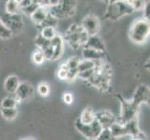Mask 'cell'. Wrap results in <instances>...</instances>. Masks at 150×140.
Instances as JSON below:
<instances>
[{"instance_id":"30bf717a","label":"cell","mask_w":150,"mask_h":140,"mask_svg":"<svg viewBox=\"0 0 150 140\" xmlns=\"http://www.w3.org/2000/svg\"><path fill=\"white\" fill-rule=\"evenodd\" d=\"M50 45L53 47L54 55L52 60H58L61 58L62 54L64 53V39L59 35H56L55 37L50 40Z\"/></svg>"},{"instance_id":"e575fe53","label":"cell","mask_w":150,"mask_h":140,"mask_svg":"<svg viewBox=\"0 0 150 140\" xmlns=\"http://www.w3.org/2000/svg\"><path fill=\"white\" fill-rule=\"evenodd\" d=\"M149 8H150V4L146 3V6L144 8V19H146V21H149Z\"/></svg>"},{"instance_id":"44dd1931","label":"cell","mask_w":150,"mask_h":140,"mask_svg":"<svg viewBox=\"0 0 150 140\" xmlns=\"http://www.w3.org/2000/svg\"><path fill=\"white\" fill-rule=\"evenodd\" d=\"M57 24H58V20L49 12L43 23L41 24L40 26L41 28L42 27H54L55 28V26H57Z\"/></svg>"},{"instance_id":"4dcf8cb0","label":"cell","mask_w":150,"mask_h":140,"mask_svg":"<svg viewBox=\"0 0 150 140\" xmlns=\"http://www.w3.org/2000/svg\"><path fill=\"white\" fill-rule=\"evenodd\" d=\"M42 53L45 56L46 60H52L53 59V55H54V50L53 47L50 45L47 49H45L44 50H42Z\"/></svg>"},{"instance_id":"d590c367","label":"cell","mask_w":150,"mask_h":140,"mask_svg":"<svg viewBox=\"0 0 150 140\" xmlns=\"http://www.w3.org/2000/svg\"><path fill=\"white\" fill-rule=\"evenodd\" d=\"M31 0H23V1H19V6H20V9H23L24 8L28 7L31 4Z\"/></svg>"},{"instance_id":"1f68e13d","label":"cell","mask_w":150,"mask_h":140,"mask_svg":"<svg viewBox=\"0 0 150 140\" xmlns=\"http://www.w3.org/2000/svg\"><path fill=\"white\" fill-rule=\"evenodd\" d=\"M67 74H68V69L64 64H63L60 66V69L58 71V77L60 80H66Z\"/></svg>"},{"instance_id":"5bb4252c","label":"cell","mask_w":150,"mask_h":140,"mask_svg":"<svg viewBox=\"0 0 150 140\" xmlns=\"http://www.w3.org/2000/svg\"><path fill=\"white\" fill-rule=\"evenodd\" d=\"M109 131H110V133H111V134L113 136L114 138H117V137H122V136H128L125 125L120 123L118 122H116L115 123L113 124V125L109 128Z\"/></svg>"},{"instance_id":"277c9868","label":"cell","mask_w":150,"mask_h":140,"mask_svg":"<svg viewBox=\"0 0 150 140\" xmlns=\"http://www.w3.org/2000/svg\"><path fill=\"white\" fill-rule=\"evenodd\" d=\"M121 109H120V123L124 124L132 120L136 119L138 107L132 101H125L121 99Z\"/></svg>"},{"instance_id":"5b68a950","label":"cell","mask_w":150,"mask_h":140,"mask_svg":"<svg viewBox=\"0 0 150 140\" xmlns=\"http://www.w3.org/2000/svg\"><path fill=\"white\" fill-rule=\"evenodd\" d=\"M80 26L89 35V37L96 36L100 30V21L95 15L90 14L82 20Z\"/></svg>"},{"instance_id":"7402d4cb","label":"cell","mask_w":150,"mask_h":140,"mask_svg":"<svg viewBox=\"0 0 150 140\" xmlns=\"http://www.w3.org/2000/svg\"><path fill=\"white\" fill-rule=\"evenodd\" d=\"M12 36L11 31H10L5 23L2 22L1 18H0V38L4 39H8Z\"/></svg>"},{"instance_id":"d4e9b609","label":"cell","mask_w":150,"mask_h":140,"mask_svg":"<svg viewBox=\"0 0 150 140\" xmlns=\"http://www.w3.org/2000/svg\"><path fill=\"white\" fill-rule=\"evenodd\" d=\"M38 7H39V5H38V1H32L28 7L24 8V9H21V10H23V12L25 13L26 15H28V16H31V15H32L35 11V10L38 9Z\"/></svg>"},{"instance_id":"e0dca14e","label":"cell","mask_w":150,"mask_h":140,"mask_svg":"<svg viewBox=\"0 0 150 140\" xmlns=\"http://www.w3.org/2000/svg\"><path fill=\"white\" fill-rule=\"evenodd\" d=\"M20 6H19V1L16 0H8L6 3V11L8 15H15L19 14L20 11Z\"/></svg>"},{"instance_id":"8992f818","label":"cell","mask_w":150,"mask_h":140,"mask_svg":"<svg viewBox=\"0 0 150 140\" xmlns=\"http://www.w3.org/2000/svg\"><path fill=\"white\" fill-rule=\"evenodd\" d=\"M95 120L101 124L103 129H109L117 122L113 114L107 110L95 113Z\"/></svg>"},{"instance_id":"ac0fdd59","label":"cell","mask_w":150,"mask_h":140,"mask_svg":"<svg viewBox=\"0 0 150 140\" xmlns=\"http://www.w3.org/2000/svg\"><path fill=\"white\" fill-rule=\"evenodd\" d=\"M18 102L15 96L5 97L1 102V108H16Z\"/></svg>"},{"instance_id":"f1b7e54d","label":"cell","mask_w":150,"mask_h":140,"mask_svg":"<svg viewBox=\"0 0 150 140\" xmlns=\"http://www.w3.org/2000/svg\"><path fill=\"white\" fill-rule=\"evenodd\" d=\"M95 70H96V67H95L94 69L81 72V73H79V75H77V77H80V79L84 80H89L91 77L93 76V74L95 73Z\"/></svg>"},{"instance_id":"4fadbf2b","label":"cell","mask_w":150,"mask_h":140,"mask_svg":"<svg viewBox=\"0 0 150 140\" xmlns=\"http://www.w3.org/2000/svg\"><path fill=\"white\" fill-rule=\"evenodd\" d=\"M49 13V10L48 9H44V8H41V7H38V9L35 10V11L31 15V19H32L33 22L40 26L41 24L43 23V22L45 21L46 17H47V15Z\"/></svg>"},{"instance_id":"7a4b0ae2","label":"cell","mask_w":150,"mask_h":140,"mask_svg":"<svg viewBox=\"0 0 150 140\" xmlns=\"http://www.w3.org/2000/svg\"><path fill=\"white\" fill-rule=\"evenodd\" d=\"M132 12L134 10L129 1H114L108 5L105 17L110 20H117Z\"/></svg>"},{"instance_id":"3957f363","label":"cell","mask_w":150,"mask_h":140,"mask_svg":"<svg viewBox=\"0 0 150 140\" xmlns=\"http://www.w3.org/2000/svg\"><path fill=\"white\" fill-rule=\"evenodd\" d=\"M75 127L82 136L86 137V139L91 140H96L103 130L101 124L96 120H94L91 124H84L77 119L75 122Z\"/></svg>"},{"instance_id":"f546056e","label":"cell","mask_w":150,"mask_h":140,"mask_svg":"<svg viewBox=\"0 0 150 140\" xmlns=\"http://www.w3.org/2000/svg\"><path fill=\"white\" fill-rule=\"evenodd\" d=\"M38 92L41 96H47L50 92V88H49L48 84L40 83L38 87Z\"/></svg>"},{"instance_id":"8d00e7d4","label":"cell","mask_w":150,"mask_h":140,"mask_svg":"<svg viewBox=\"0 0 150 140\" xmlns=\"http://www.w3.org/2000/svg\"><path fill=\"white\" fill-rule=\"evenodd\" d=\"M134 140H140V139H137V138H135V139H134Z\"/></svg>"},{"instance_id":"74e56055","label":"cell","mask_w":150,"mask_h":140,"mask_svg":"<svg viewBox=\"0 0 150 140\" xmlns=\"http://www.w3.org/2000/svg\"><path fill=\"white\" fill-rule=\"evenodd\" d=\"M86 140H91V139H86Z\"/></svg>"},{"instance_id":"d6a6232c","label":"cell","mask_w":150,"mask_h":140,"mask_svg":"<svg viewBox=\"0 0 150 140\" xmlns=\"http://www.w3.org/2000/svg\"><path fill=\"white\" fill-rule=\"evenodd\" d=\"M77 75H79V71H77V69H69L66 80H74L77 77Z\"/></svg>"},{"instance_id":"2e32d148","label":"cell","mask_w":150,"mask_h":140,"mask_svg":"<svg viewBox=\"0 0 150 140\" xmlns=\"http://www.w3.org/2000/svg\"><path fill=\"white\" fill-rule=\"evenodd\" d=\"M99 61H90V60H83V61H80L79 62V65L77 66V71L79 73H81V72H84L87 70H91V69H94L95 67L97 66V63Z\"/></svg>"},{"instance_id":"ba28073f","label":"cell","mask_w":150,"mask_h":140,"mask_svg":"<svg viewBox=\"0 0 150 140\" xmlns=\"http://www.w3.org/2000/svg\"><path fill=\"white\" fill-rule=\"evenodd\" d=\"M149 100V88L146 85H139L132 96V102L139 107L142 103Z\"/></svg>"},{"instance_id":"83f0119b","label":"cell","mask_w":150,"mask_h":140,"mask_svg":"<svg viewBox=\"0 0 150 140\" xmlns=\"http://www.w3.org/2000/svg\"><path fill=\"white\" fill-rule=\"evenodd\" d=\"M131 4L132 8L133 10H143L144 6H146V2L144 1H140V0H134V1H129Z\"/></svg>"},{"instance_id":"603a6c76","label":"cell","mask_w":150,"mask_h":140,"mask_svg":"<svg viewBox=\"0 0 150 140\" xmlns=\"http://www.w3.org/2000/svg\"><path fill=\"white\" fill-rule=\"evenodd\" d=\"M79 57H76V56H73L69 58L68 60L66 61V63H64V65H66L67 69H77V66L79 65Z\"/></svg>"},{"instance_id":"4316f807","label":"cell","mask_w":150,"mask_h":140,"mask_svg":"<svg viewBox=\"0 0 150 140\" xmlns=\"http://www.w3.org/2000/svg\"><path fill=\"white\" fill-rule=\"evenodd\" d=\"M96 140H116V138L113 137L109 129H103Z\"/></svg>"},{"instance_id":"7c38bea8","label":"cell","mask_w":150,"mask_h":140,"mask_svg":"<svg viewBox=\"0 0 150 140\" xmlns=\"http://www.w3.org/2000/svg\"><path fill=\"white\" fill-rule=\"evenodd\" d=\"M20 84V80L19 77L17 76H9L8 79L5 81V90L7 92H8L9 95H14L15 92H16L17 88Z\"/></svg>"},{"instance_id":"cb8c5ba5","label":"cell","mask_w":150,"mask_h":140,"mask_svg":"<svg viewBox=\"0 0 150 140\" xmlns=\"http://www.w3.org/2000/svg\"><path fill=\"white\" fill-rule=\"evenodd\" d=\"M35 44H37V46L38 47L40 50H44L50 45V41L43 38L40 35H38V38H35Z\"/></svg>"},{"instance_id":"836d02e7","label":"cell","mask_w":150,"mask_h":140,"mask_svg":"<svg viewBox=\"0 0 150 140\" xmlns=\"http://www.w3.org/2000/svg\"><path fill=\"white\" fill-rule=\"evenodd\" d=\"M64 101L67 105H70V104L73 103V95H71L70 92H66L64 95Z\"/></svg>"},{"instance_id":"ffe728a7","label":"cell","mask_w":150,"mask_h":140,"mask_svg":"<svg viewBox=\"0 0 150 140\" xmlns=\"http://www.w3.org/2000/svg\"><path fill=\"white\" fill-rule=\"evenodd\" d=\"M1 115L8 121H12L18 115L17 108H1Z\"/></svg>"},{"instance_id":"6da1fadb","label":"cell","mask_w":150,"mask_h":140,"mask_svg":"<svg viewBox=\"0 0 150 140\" xmlns=\"http://www.w3.org/2000/svg\"><path fill=\"white\" fill-rule=\"evenodd\" d=\"M150 33V24L149 21L146 19H138L134 21L132 27L129 32V37L132 42L136 44H141L146 41Z\"/></svg>"},{"instance_id":"484cf974","label":"cell","mask_w":150,"mask_h":140,"mask_svg":"<svg viewBox=\"0 0 150 140\" xmlns=\"http://www.w3.org/2000/svg\"><path fill=\"white\" fill-rule=\"evenodd\" d=\"M45 56L42 53V50H37V51H35L34 54H33V62L35 64H37V65H41V64H43L44 63V61H45Z\"/></svg>"},{"instance_id":"d6986e66","label":"cell","mask_w":150,"mask_h":140,"mask_svg":"<svg viewBox=\"0 0 150 140\" xmlns=\"http://www.w3.org/2000/svg\"><path fill=\"white\" fill-rule=\"evenodd\" d=\"M39 35L43 38L50 41L57 34H56V30H55L54 27H42V28H41Z\"/></svg>"},{"instance_id":"8fae6325","label":"cell","mask_w":150,"mask_h":140,"mask_svg":"<svg viewBox=\"0 0 150 140\" xmlns=\"http://www.w3.org/2000/svg\"><path fill=\"white\" fill-rule=\"evenodd\" d=\"M103 56H105V53H102V51H97L88 48H83L82 50V57L84 60H90L93 62L102 61Z\"/></svg>"},{"instance_id":"9c48e42d","label":"cell","mask_w":150,"mask_h":140,"mask_svg":"<svg viewBox=\"0 0 150 140\" xmlns=\"http://www.w3.org/2000/svg\"><path fill=\"white\" fill-rule=\"evenodd\" d=\"M83 48H88V49H91V50H94L97 51L105 53V43H103V39L96 35V36H91V37H89L88 41L83 46Z\"/></svg>"},{"instance_id":"9a60e30c","label":"cell","mask_w":150,"mask_h":140,"mask_svg":"<svg viewBox=\"0 0 150 140\" xmlns=\"http://www.w3.org/2000/svg\"><path fill=\"white\" fill-rule=\"evenodd\" d=\"M79 120L84 124H91L95 120V113L90 107H87L82 111Z\"/></svg>"},{"instance_id":"52a82bcc","label":"cell","mask_w":150,"mask_h":140,"mask_svg":"<svg viewBox=\"0 0 150 140\" xmlns=\"http://www.w3.org/2000/svg\"><path fill=\"white\" fill-rule=\"evenodd\" d=\"M34 93V89L28 82H22L17 88L16 92L14 93V96L16 97V99L18 101H24L27 100L33 95Z\"/></svg>"}]
</instances>
